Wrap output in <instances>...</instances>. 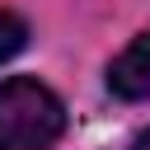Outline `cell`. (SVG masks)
I'll use <instances>...</instances> for the list:
<instances>
[{
	"instance_id": "6da1fadb",
	"label": "cell",
	"mask_w": 150,
	"mask_h": 150,
	"mask_svg": "<svg viewBox=\"0 0 150 150\" xmlns=\"http://www.w3.org/2000/svg\"><path fill=\"white\" fill-rule=\"evenodd\" d=\"M61 131H66V108L47 84L28 75L0 84V150H47Z\"/></svg>"
},
{
	"instance_id": "7a4b0ae2",
	"label": "cell",
	"mask_w": 150,
	"mask_h": 150,
	"mask_svg": "<svg viewBox=\"0 0 150 150\" xmlns=\"http://www.w3.org/2000/svg\"><path fill=\"white\" fill-rule=\"evenodd\" d=\"M108 89H112L117 98H127V103L150 98V28L108 66Z\"/></svg>"
},
{
	"instance_id": "3957f363",
	"label": "cell",
	"mask_w": 150,
	"mask_h": 150,
	"mask_svg": "<svg viewBox=\"0 0 150 150\" xmlns=\"http://www.w3.org/2000/svg\"><path fill=\"white\" fill-rule=\"evenodd\" d=\"M23 42H28L23 19H19V14H9V9H0V61L19 56V52H23Z\"/></svg>"
},
{
	"instance_id": "277c9868",
	"label": "cell",
	"mask_w": 150,
	"mask_h": 150,
	"mask_svg": "<svg viewBox=\"0 0 150 150\" xmlns=\"http://www.w3.org/2000/svg\"><path fill=\"white\" fill-rule=\"evenodd\" d=\"M131 150H150V131H141V136L131 141Z\"/></svg>"
}]
</instances>
